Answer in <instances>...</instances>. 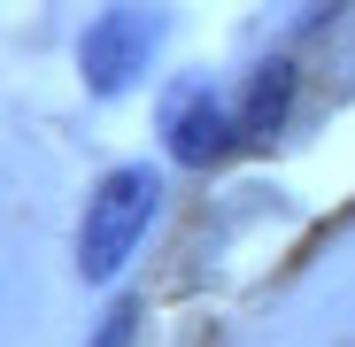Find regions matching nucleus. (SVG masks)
I'll use <instances>...</instances> for the list:
<instances>
[{
    "instance_id": "nucleus-2",
    "label": "nucleus",
    "mask_w": 355,
    "mask_h": 347,
    "mask_svg": "<svg viewBox=\"0 0 355 347\" xmlns=\"http://www.w3.org/2000/svg\"><path fill=\"white\" fill-rule=\"evenodd\" d=\"M155 54H162V16L139 8V0H116L78 31V78L93 100H116L155 70Z\"/></svg>"
},
{
    "instance_id": "nucleus-5",
    "label": "nucleus",
    "mask_w": 355,
    "mask_h": 347,
    "mask_svg": "<svg viewBox=\"0 0 355 347\" xmlns=\"http://www.w3.org/2000/svg\"><path fill=\"white\" fill-rule=\"evenodd\" d=\"M132 332H139V301H116V309L101 317V332H93L85 347H132Z\"/></svg>"
},
{
    "instance_id": "nucleus-3",
    "label": "nucleus",
    "mask_w": 355,
    "mask_h": 347,
    "mask_svg": "<svg viewBox=\"0 0 355 347\" xmlns=\"http://www.w3.org/2000/svg\"><path fill=\"white\" fill-rule=\"evenodd\" d=\"M155 132H162V154L186 162V170H209L224 154H240V116H232V100L209 78H178L155 108Z\"/></svg>"
},
{
    "instance_id": "nucleus-1",
    "label": "nucleus",
    "mask_w": 355,
    "mask_h": 347,
    "mask_svg": "<svg viewBox=\"0 0 355 347\" xmlns=\"http://www.w3.org/2000/svg\"><path fill=\"white\" fill-rule=\"evenodd\" d=\"M155 216H162V170L155 162H116L85 193V216H78V278L85 285L124 278V263L139 255Z\"/></svg>"
},
{
    "instance_id": "nucleus-4",
    "label": "nucleus",
    "mask_w": 355,
    "mask_h": 347,
    "mask_svg": "<svg viewBox=\"0 0 355 347\" xmlns=\"http://www.w3.org/2000/svg\"><path fill=\"white\" fill-rule=\"evenodd\" d=\"M293 85H302L293 54H263V62L248 70L240 100H232V116H240V147H270V139L286 132V116H293Z\"/></svg>"
}]
</instances>
